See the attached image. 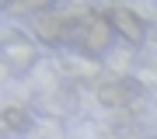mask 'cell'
Wrapping results in <instances>:
<instances>
[{"mask_svg":"<svg viewBox=\"0 0 157 139\" xmlns=\"http://www.w3.org/2000/svg\"><path fill=\"white\" fill-rule=\"evenodd\" d=\"M35 63H39L35 42L25 38L21 31H4V66L17 77H25V73L35 70Z\"/></svg>","mask_w":157,"mask_h":139,"instance_id":"obj_3","label":"cell"},{"mask_svg":"<svg viewBox=\"0 0 157 139\" xmlns=\"http://www.w3.org/2000/svg\"><path fill=\"white\" fill-rule=\"evenodd\" d=\"M32 28H35V38L52 45V49L56 45H77V38H80V17L77 14H59L56 7L39 14L32 21Z\"/></svg>","mask_w":157,"mask_h":139,"instance_id":"obj_1","label":"cell"},{"mask_svg":"<svg viewBox=\"0 0 157 139\" xmlns=\"http://www.w3.org/2000/svg\"><path fill=\"white\" fill-rule=\"evenodd\" d=\"M80 17V52L91 56V59H98V56H105L108 49H112V42H115V28L112 21H108L101 11H77Z\"/></svg>","mask_w":157,"mask_h":139,"instance_id":"obj_2","label":"cell"},{"mask_svg":"<svg viewBox=\"0 0 157 139\" xmlns=\"http://www.w3.org/2000/svg\"><path fill=\"white\" fill-rule=\"evenodd\" d=\"M0 122H4L7 132H28L32 115H28L21 104H4V115H0Z\"/></svg>","mask_w":157,"mask_h":139,"instance_id":"obj_6","label":"cell"},{"mask_svg":"<svg viewBox=\"0 0 157 139\" xmlns=\"http://www.w3.org/2000/svg\"><path fill=\"white\" fill-rule=\"evenodd\" d=\"M136 94H140L136 80H105V83H98V101L105 108H126Z\"/></svg>","mask_w":157,"mask_h":139,"instance_id":"obj_5","label":"cell"},{"mask_svg":"<svg viewBox=\"0 0 157 139\" xmlns=\"http://www.w3.org/2000/svg\"><path fill=\"white\" fill-rule=\"evenodd\" d=\"M105 17L112 21L115 35H119V38H126L129 45H140V42L147 38V24H143V17L136 14V11H129V7H112V11H105Z\"/></svg>","mask_w":157,"mask_h":139,"instance_id":"obj_4","label":"cell"}]
</instances>
